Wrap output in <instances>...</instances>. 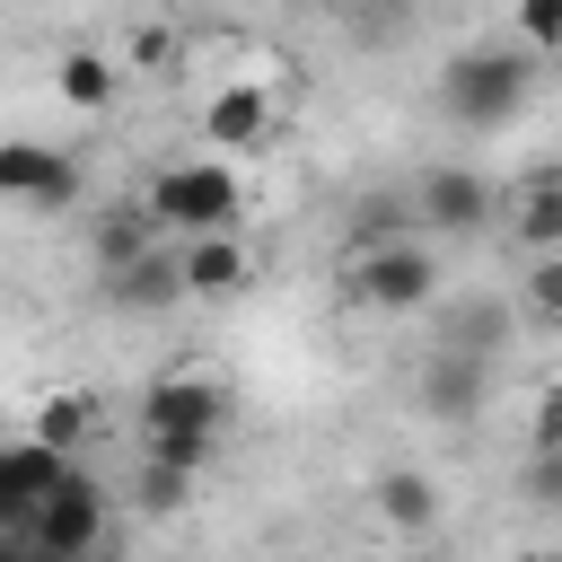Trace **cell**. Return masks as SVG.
Returning <instances> with one entry per match:
<instances>
[{"label":"cell","instance_id":"cell-1","mask_svg":"<svg viewBox=\"0 0 562 562\" xmlns=\"http://www.w3.org/2000/svg\"><path fill=\"white\" fill-rule=\"evenodd\" d=\"M342 290L360 299V307H378V316H422L430 307V290H439V255L422 246V237H369V246H351V272H342Z\"/></svg>","mask_w":562,"mask_h":562},{"label":"cell","instance_id":"cell-2","mask_svg":"<svg viewBox=\"0 0 562 562\" xmlns=\"http://www.w3.org/2000/svg\"><path fill=\"white\" fill-rule=\"evenodd\" d=\"M536 70H544L536 53H457V61L439 70V105H448L457 123L492 132V123H509V114L527 105Z\"/></svg>","mask_w":562,"mask_h":562},{"label":"cell","instance_id":"cell-3","mask_svg":"<svg viewBox=\"0 0 562 562\" xmlns=\"http://www.w3.org/2000/svg\"><path fill=\"white\" fill-rule=\"evenodd\" d=\"M140 211L158 220V228H237V211H246V184L220 167V158H176V167H158L149 176V193H140Z\"/></svg>","mask_w":562,"mask_h":562},{"label":"cell","instance_id":"cell-4","mask_svg":"<svg viewBox=\"0 0 562 562\" xmlns=\"http://www.w3.org/2000/svg\"><path fill=\"white\" fill-rule=\"evenodd\" d=\"M105 544V492L70 465L44 501H35V518H26V553H53V562H79V553H97Z\"/></svg>","mask_w":562,"mask_h":562},{"label":"cell","instance_id":"cell-5","mask_svg":"<svg viewBox=\"0 0 562 562\" xmlns=\"http://www.w3.org/2000/svg\"><path fill=\"white\" fill-rule=\"evenodd\" d=\"M483 395H492V351L448 342V351L422 360V413H430V422H474Z\"/></svg>","mask_w":562,"mask_h":562},{"label":"cell","instance_id":"cell-6","mask_svg":"<svg viewBox=\"0 0 562 562\" xmlns=\"http://www.w3.org/2000/svg\"><path fill=\"white\" fill-rule=\"evenodd\" d=\"M228 422V395L220 378H193V369H167L140 386V430H220Z\"/></svg>","mask_w":562,"mask_h":562},{"label":"cell","instance_id":"cell-7","mask_svg":"<svg viewBox=\"0 0 562 562\" xmlns=\"http://www.w3.org/2000/svg\"><path fill=\"white\" fill-rule=\"evenodd\" d=\"M0 193L26 211H61L79 193V158H61L44 140H0Z\"/></svg>","mask_w":562,"mask_h":562},{"label":"cell","instance_id":"cell-8","mask_svg":"<svg viewBox=\"0 0 562 562\" xmlns=\"http://www.w3.org/2000/svg\"><path fill=\"white\" fill-rule=\"evenodd\" d=\"M413 211H422V228H430V237H465V228H483L492 184H483L474 167H430V176H422V193H413Z\"/></svg>","mask_w":562,"mask_h":562},{"label":"cell","instance_id":"cell-9","mask_svg":"<svg viewBox=\"0 0 562 562\" xmlns=\"http://www.w3.org/2000/svg\"><path fill=\"white\" fill-rule=\"evenodd\" d=\"M176 272H184V299H237L255 281V255L237 246V228H193V246L176 255Z\"/></svg>","mask_w":562,"mask_h":562},{"label":"cell","instance_id":"cell-10","mask_svg":"<svg viewBox=\"0 0 562 562\" xmlns=\"http://www.w3.org/2000/svg\"><path fill=\"white\" fill-rule=\"evenodd\" d=\"M263 132H272V88H255V79H237V88H220L202 105V140L211 149H255Z\"/></svg>","mask_w":562,"mask_h":562},{"label":"cell","instance_id":"cell-11","mask_svg":"<svg viewBox=\"0 0 562 562\" xmlns=\"http://www.w3.org/2000/svg\"><path fill=\"white\" fill-rule=\"evenodd\" d=\"M105 299H114V307H140V316H158V307H176V299H184V272H176V255L140 246L132 263H114V272H105Z\"/></svg>","mask_w":562,"mask_h":562},{"label":"cell","instance_id":"cell-12","mask_svg":"<svg viewBox=\"0 0 562 562\" xmlns=\"http://www.w3.org/2000/svg\"><path fill=\"white\" fill-rule=\"evenodd\" d=\"M369 501H378V518H386L395 536H430V527H439V483H430L422 465H386V474L369 483Z\"/></svg>","mask_w":562,"mask_h":562},{"label":"cell","instance_id":"cell-13","mask_svg":"<svg viewBox=\"0 0 562 562\" xmlns=\"http://www.w3.org/2000/svg\"><path fill=\"white\" fill-rule=\"evenodd\" d=\"M53 88L79 105V114H105L114 105V88H123V70L105 61V53H88V44H70L61 61H53Z\"/></svg>","mask_w":562,"mask_h":562},{"label":"cell","instance_id":"cell-14","mask_svg":"<svg viewBox=\"0 0 562 562\" xmlns=\"http://www.w3.org/2000/svg\"><path fill=\"white\" fill-rule=\"evenodd\" d=\"M88 422H97V404H88V395H44L26 439H44V448H61V457H70V448L88 439Z\"/></svg>","mask_w":562,"mask_h":562},{"label":"cell","instance_id":"cell-15","mask_svg":"<svg viewBox=\"0 0 562 562\" xmlns=\"http://www.w3.org/2000/svg\"><path fill=\"white\" fill-rule=\"evenodd\" d=\"M149 237H158V220H149L140 202H132V211H105V220H97V263L114 272V263H132Z\"/></svg>","mask_w":562,"mask_h":562},{"label":"cell","instance_id":"cell-16","mask_svg":"<svg viewBox=\"0 0 562 562\" xmlns=\"http://www.w3.org/2000/svg\"><path fill=\"white\" fill-rule=\"evenodd\" d=\"M140 457H158V465H184V474H202V465L220 457V430H140Z\"/></svg>","mask_w":562,"mask_h":562},{"label":"cell","instance_id":"cell-17","mask_svg":"<svg viewBox=\"0 0 562 562\" xmlns=\"http://www.w3.org/2000/svg\"><path fill=\"white\" fill-rule=\"evenodd\" d=\"M132 501H140L149 518H176V509L193 501V474H184V465H158V457H140V483H132Z\"/></svg>","mask_w":562,"mask_h":562},{"label":"cell","instance_id":"cell-18","mask_svg":"<svg viewBox=\"0 0 562 562\" xmlns=\"http://www.w3.org/2000/svg\"><path fill=\"white\" fill-rule=\"evenodd\" d=\"M518 237H527V246H562V184H553V176L527 184V202H518Z\"/></svg>","mask_w":562,"mask_h":562},{"label":"cell","instance_id":"cell-19","mask_svg":"<svg viewBox=\"0 0 562 562\" xmlns=\"http://www.w3.org/2000/svg\"><path fill=\"white\" fill-rule=\"evenodd\" d=\"M527 307H536L544 325L562 316V255H553V246H536V272H527Z\"/></svg>","mask_w":562,"mask_h":562},{"label":"cell","instance_id":"cell-20","mask_svg":"<svg viewBox=\"0 0 562 562\" xmlns=\"http://www.w3.org/2000/svg\"><path fill=\"white\" fill-rule=\"evenodd\" d=\"M518 26H527V53L553 61V44H562V0H518Z\"/></svg>","mask_w":562,"mask_h":562},{"label":"cell","instance_id":"cell-21","mask_svg":"<svg viewBox=\"0 0 562 562\" xmlns=\"http://www.w3.org/2000/svg\"><path fill=\"white\" fill-rule=\"evenodd\" d=\"M176 61V35L167 26H132V70H167Z\"/></svg>","mask_w":562,"mask_h":562},{"label":"cell","instance_id":"cell-22","mask_svg":"<svg viewBox=\"0 0 562 562\" xmlns=\"http://www.w3.org/2000/svg\"><path fill=\"white\" fill-rule=\"evenodd\" d=\"M483 334H501V307H465V316H457V342H465V351H483Z\"/></svg>","mask_w":562,"mask_h":562},{"label":"cell","instance_id":"cell-23","mask_svg":"<svg viewBox=\"0 0 562 562\" xmlns=\"http://www.w3.org/2000/svg\"><path fill=\"white\" fill-rule=\"evenodd\" d=\"M307 9H342V0H307Z\"/></svg>","mask_w":562,"mask_h":562}]
</instances>
